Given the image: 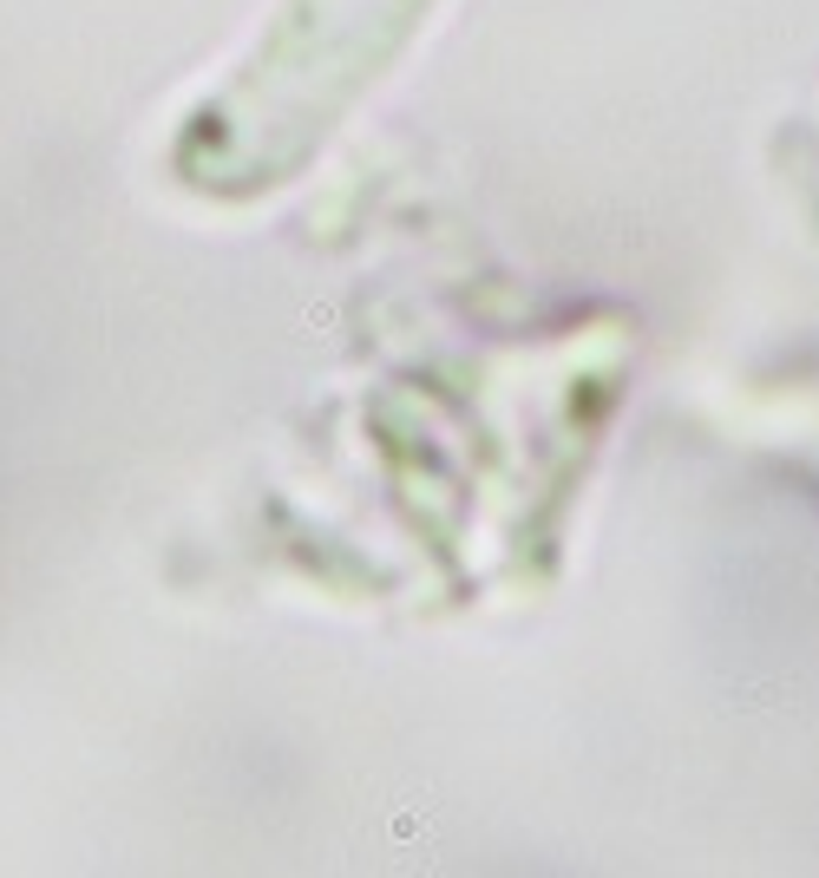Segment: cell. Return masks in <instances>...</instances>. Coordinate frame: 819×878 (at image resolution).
<instances>
[{
    "instance_id": "cell-1",
    "label": "cell",
    "mask_w": 819,
    "mask_h": 878,
    "mask_svg": "<svg viewBox=\"0 0 819 878\" xmlns=\"http://www.w3.org/2000/svg\"><path fill=\"white\" fill-rule=\"evenodd\" d=\"M433 0H282L230 79L177 138L183 184L210 197L269 191L407 53Z\"/></svg>"
}]
</instances>
